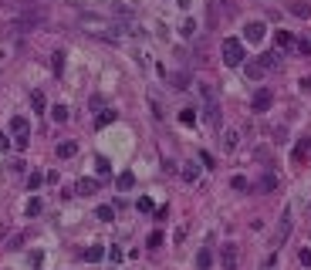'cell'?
<instances>
[{"instance_id": "6da1fadb", "label": "cell", "mask_w": 311, "mask_h": 270, "mask_svg": "<svg viewBox=\"0 0 311 270\" xmlns=\"http://www.w3.org/2000/svg\"><path fill=\"white\" fill-rule=\"evenodd\" d=\"M200 95H203V115H207V122L217 129V125H220V101H217V88H213V84H200Z\"/></svg>"}, {"instance_id": "7a4b0ae2", "label": "cell", "mask_w": 311, "mask_h": 270, "mask_svg": "<svg viewBox=\"0 0 311 270\" xmlns=\"http://www.w3.org/2000/svg\"><path fill=\"white\" fill-rule=\"evenodd\" d=\"M220 54H224V65L227 68L243 65V44H240L237 37H227V41L220 44Z\"/></svg>"}, {"instance_id": "3957f363", "label": "cell", "mask_w": 311, "mask_h": 270, "mask_svg": "<svg viewBox=\"0 0 311 270\" xmlns=\"http://www.w3.org/2000/svg\"><path fill=\"white\" fill-rule=\"evenodd\" d=\"M10 135H14L17 149H27V142H31V129H27V118L14 115V118H10Z\"/></svg>"}, {"instance_id": "277c9868", "label": "cell", "mask_w": 311, "mask_h": 270, "mask_svg": "<svg viewBox=\"0 0 311 270\" xmlns=\"http://www.w3.org/2000/svg\"><path fill=\"white\" fill-rule=\"evenodd\" d=\"M267 37V27L260 24V20H250L247 27H243V41H250V44H260Z\"/></svg>"}, {"instance_id": "5b68a950", "label": "cell", "mask_w": 311, "mask_h": 270, "mask_svg": "<svg viewBox=\"0 0 311 270\" xmlns=\"http://www.w3.org/2000/svg\"><path fill=\"white\" fill-rule=\"evenodd\" d=\"M274 105V91L271 88H260L257 95H254V112H267Z\"/></svg>"}, {"instance_id": "8992f818", "label": "cell", "mask_w": 311, "mask_h": 270, "mask_svg": "<svg viewBox=\"0 0 311 270\" xmlns=\"http://www.w3.org/2000/svg\"><path fill=\"white\" fill-rule=\"evenodd\" d=\"M254 189H257V193H274V189H277V176H274V172H264V176H257Z\"/></svg>"}, {"instance_id": "52a82bcc", "label": "cell", "mask_w": 311, "mask_h": 270, "mask_svg": "<svg viewBox=\"0 0 311 270\" xmlns=\"http://www.w3.org/2000/svg\"><path fill=\"white\" fill-rule=\"evenodd\" d=\"M75 193H78V196H95V193H98V179H91V176H85V179H78Z\"/></svg>"}, {"instance_id": "ba28073f", "label": "cell", "mask_w": 311, "mask_h": 270, "mask_svg": "<svg viewBox=\"0 0 311 270\" xmlns=\"http://www.w3.org/2000/svg\"><path fill=\"white\" fill-rule=\"evenodd\" d=\"M119 118V112H112V108H102L98 115H95V129H105V125H112Z\"/></svg>"}, {"instance_id": "9c48e42d", "label": "cell", "mask_w": 311, "mask_h": 270, "mask_svg": "<svg viewBox=\"0 0 311 270\" xmlns=\"http://www.w3.org/2000/svg\"><path fill=\"white\" fill-rule=\"evenodd\" d=\"M115 186H119V193L132 189V186H136V172H119V176H115Z\"/></svg>"}, {"instance_id": "30bf717a", "label": "cell", "mask_w": 311, "mask_h": 270, "mask_svg": "<svg viewBox=\"0 0 311 270\" xmlns=\"http://www.w3.org/2000/svg\"><path fill=\"white\" fill-rule=\"evenodd\" d=\"M264 71H267L264 61H250V65H247V78H250V81H260V78H264Z\"/></svg>"}, {"instance_id": "8fae6325", "label": "cell", "mask_w": 311, "mask_h": 270, "mask_svg": "<svg viewBox=\"0 0 311 270\" xmlns=\"http://www.w3.org/2000/svg\"><path fill=\"white\" fill-rule=\"evenodd\" d=\"M288 233H291V216L284 213V216H281V226H277V236H274V243H271V247H277V243H281Z\"/></svg>"}, {"instance_id": "7c38bea8", "label": "cell", "mask_w": 311, "mask_h": 270, "mask_svg": "<svg viewBox=\"0 0 311 270\" xmlns=\"http://www.w3.org/2000/svg\"><path fill=\"white\" fill-rule=\"evenodd\" d=\"M274 41H277V48H291V44H294V34H291V31H277Z\"/></svg>"}, {"instance_id": "4fadbf2b", "label": "cell", "mask_w": 311, "mask_h": 270, "mask_svg": "<svg viewBox=\"0 0 311 270\" xmlns=\"http://www.w3.org/2000/svg\"><path fill=\"white\" fill-rule=\"evenodd\" d=\"M75 152H78L75 142H61V145H58V159H71Z\"/></svg>"}, {"instance_id": "5bb4252c", "label": "cell", "mask_w": 311, "mask_h": 270, "mask_svg": "<svg viewBox=\"0 0 311 270\" xmlns=\"http://www.w3.org/2000/svg\"><path fill=\"white\" fill-rule=\"evenodd\" d=\"M210 264H213V253H210V250H200V253H196V267L210 270Z\"/></svg>"}, {"instance_id": "9a60e30c", "label": "cell", "mask_w": 311, "mask_h": 270, "mask_svg": "<svg viewBox=\"0 0 311 270\" xmlns=\"http://www.w3.org/2000/svg\"><path fill=\"white\" fill-rule=\"evenodd\" d=\"M224 270H237V250L233 247L224 250Z\"/></svg>"}, {"instance_id": "2e32d148", "label": "cell", "mask_w": 311, "mask_h": 270, "mask_svg": "<svg viewBox=\"0 0 311 270\" xmlns=\"http://www.w3.org/2000/svg\"><path fill=\"white\" fill-rule=\"evenodd\" d=\"M41 209H44L41 196H31V200H27V216H41Z\"/></svg>"}, {"instance_id": "e0dca14e", "label": "cell", "mask_w": 311, "mask_h": 270, "mask_svg": "<svg viewBox=\"0 0 311 270\" xmlns=\"http://www.w3.org/2000/svg\"><path fill=\"white\" fill-rule=\"evenodd\" d=\"M31 105H34V112H44V108H48V98H44V91H34V95H31Z\"/></svg>"}, {"instance_id": "ac0fdd59", "label": "cell", "mask_w": 311, "mask_h": 270, "mask_svg": "<svg viewBox=\"0 0 311 270\" xmlns=\"http://www.w3.org/2000/svg\"><path fill=\"white\" fill-rule=\"evenodd\" d=\"M95 216H98L102 223H112V219H115V209H112V206H98V209H95Z\"/></svg>"}, {"instance_id": "d6986e66", "label": "cell", "mask_w": 311, "mask_h": 270, "mask_svg": "<svg viewBox=\"0 0 311 270\" xmlns=\"http://www.w3.org/2000/svg\"><path fill=\"white\" fill-rule=\"evenodd\" d=\"M81 257H85V260H102V257H105V247H98V243H95V247H88Z\"/></svg>"}, {"instance_id": "ffe728a7", "label": "cell", "mask_w": 311, "mask_h": 270, "mask_svg": "<svg viewBox=\"0 0 311 270\" xmlns=\"http://www.w3.org/2000/svg\"><path fill=\"white\" fill-rule=\"evenodd\" d=\"M291 14H294V17H308L311 7L305 3V0H294V3H291Z\"/></svg>"}, {"instance_id": "44dd1931", "label": "cell", "mask_w": 311, "mask_h": 270, "mask_svg": "<svg viewBox=\"0 0 311 270\" xmlns=\"http://www.w3.org/2000/svg\"><path fill=\"white\" fill-rule=\"evenodd\" d=\"M51 115H54V122H68V105H54Z\"/></svg>"}, {"instance_id": "7402d4cb", "label": "cell", "mask_w": 311, "mask_h": 270, "mask_svg": "<svg viewBox=\"0 0 311 270\" xmlns=\"http://www.w3.org/2000/svg\"><path fill=\"white\" fill-rule=\"evenodd\" d=\"M95 169H98V176H108V172H112V166H108V159H105V155H98V159H95Z\"/></svg>"}, {"instance_id": "603a6c76", "label": "cell", "mask_w": 311, "mask_h": 270, "mask_svg": "<svg viewBox=\"0 0 311 270\" xmlns=\"http://www.w3.org/2000/svg\"><path fill=\"white\" fill-rule=\"evenodd\" d=\"M51 68H54V74L61 78V71H65V54H61V51H58V54L51 58Z\"/></svg>"}, {"instance_id": "cb8c5ba5", "label": "cell", "mask_w": 311, "mask_h": 270, "mask_svg": "<svg viewBox=\"0 0 311 270\" xmlns=\"http://www.w3.org/2000/svg\"><path fill=\"white\" fill-rule=\"evenodd\" d=\"M179 122H183V125H193V122H196L193 108H183V112H179Z\"/></svg>"}, {"instance_id": "d4e9b609", "label": "cell", "mask_w": 311, "mask_h": 270, "mask_svg": "<svg viewBox=\"0 0 311 270\" xmlns=\"http://www.w3.org/2000/svg\"><path fill=\"white\" fill-rule=\"evenodd\" d=\"M48 176H41V172H34L31 179H27V189H41V183H44Z\"/></svg>"}, {"instance_id": "484cf974", "label": "cell", "mask_w": 311, "mask_h": 270, "mask_svg": "<svg viewBox=\"0 0 311 270\" xmlns=\"http://www.w3.org/2000/svg\"><path fill=\"white\" fill-rule=\"evenodd\" d=\"M230 186H233V189H240V193H243V189H250V183H247L243 176H233V179H230Z\"/></svg>"}, {"instance_id": "4316f807", "label": "cell", "mask_w": 311, "mask_h": 270, "mask_svg": "<svg viewBox=\"0 0 311 270\" xmlns=\"http://www.w3.org/2000/svg\"><path fill=\"white\" fill-rule=\"evenodd\" d=\"M179 34H183V37H193V34H196V24H193V20H186V24L179 27Z\"/></svg>"}, {"instance_id": "83f0119b", "label": "cell", "mask_w": 311, "mask_h": 270, "mask_svg": "<svg viewBox=\"0 0 311 270\" xmlns=\"http://www.w3.org/2000/svg\"><path fill=\"white\" fill-rule=\"evenodd\" d=\"M186 81H190V74H186V71H179V74L173 78V88H186Z\"/></svg>"}, {"instance_id": "f1b7e54d", "label": "cell", "mask_w": 311, "mask_h": 270, "mask_svg": "<svg viewBox=\"0 0 311 270\" xmlns=\"http://www.w3.org/2000/svg\"><path fill=\"white\" fill-rule=\"evenodd\" d=\"M220 145H224V149H233V145H237V132H227L220 138Z\"/></svg>"}, {"instance_id": "f546056e", "label": "cell", "mask_w": 311, "mask_h": 270, "mask_svg": "<svg viewBox=\"0 0 311 270\" xmlns=\"http://www.w3.org/2000/svg\"><path fill=\"white\" fill-rule=\"evenodd\" d=\"M136 209H139V213H153V200H146V196H142V200L136 202Z\"/></svg>"}, {"instance_id": "4dcf8cb0", "label": "cell", "mask_w": 311, "mask_h": 270, "mask_svg": "<svg viewBox=\"0 0 311 270\" xmlns=\"http://www.w3.org/2000/svg\"><path fill=\"white\" fill-rule=\"evenodd\" d=\"M159 243H162V233H159V230H153V233H149V243H146V247H159Z\"/></svg>"}, {"instance_id": "1f68e13d", "label": "cell", "mask_w": 311, "mask_h": 270, "mask_svg": "<svg viewBox=\"0 0 311 270\" xmlns=\"http://www.w3.org/2000/svg\"><path fill=\"white\" fill-rule=\"evenodd\" d=\"M10 169H14V172H24V169H27V162H24V159H14V166H10Z\"/></svg>"}, {"instance_id": "d6a6232c", "label": "cell", "mask_w": 311, "mask_h": 270, "mask_svg": "<svg viewBox=\"0 0 311 270\" xmlns=\"http://www.w3.org/2000/svg\"><path fill=\"white\" fill-rule=\"evenodd\" d=\"M298 51L301 54H311V41H298Z\"/></svg>"}, {"instance_id": "836d02e7", "label": "cell", "mask_w": 311, "mask_h": 270, "mask_svg": "<svg viewBox=\"0 0 311 270\" xmlns=\"http://www.w3.org/2000/svg\"><path fill=\"white\" fill-rule=\"evenodd\" d=\"M298 257H301V264H305V267H311V250H301Z\"/></svg>"}, {"instance_id": "e575fe53", "label": "cell", "mask_w": 311, "mask_h": 270, "mask_svg": "<svg viewBox=\"0 0 311 270\" xmlns=\"http://www.w3.org/2000/svg\"><path fill=\"white\" fill-rule=\"evenodd\" d=\"M3 149H7V135L0 132V152H3Z\"/></svg>"}, {"instance_id": "d590c367", "label": "cell", "mask_w": 311, "mask_h": 270, "mask_svg": "<svg viewBox=\"0 0 311 270\" xmlns=\"http://www.w3.org/2000/svg\"><path fill=\"white\" fill-rule=\"evenodd\" d=\"M308 145H311V138H308Z\"/></svg>"}]
</instances>
